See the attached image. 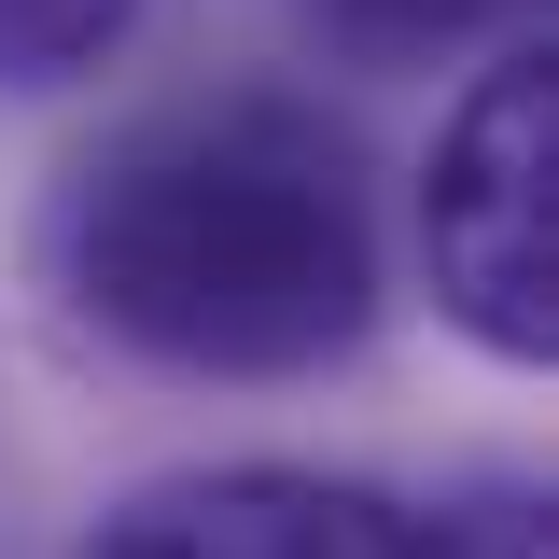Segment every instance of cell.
<instances>
[{
    "mask_svg": "<svg viewBox=\"0 0 559 559\" xmlns=\"http://www.w3.org/2000/svg\"><path fill=\"white\" fill-rule=\"evenodd\" d=\"M57 280L98 336L182 378H308L378 322V224L322 112L182 98L70 168Z\"/></svg>",
    "mask_w": 559,
    "mask_h": 559,
    "instance_id": "1",
    "label": "cell"
},
{
    "mask_svg": "<svg viewBox=\"0 0 559 559\" xmlns=\"http://www.w3.org/2000/svg\"><path fill=\"white\" fill-rule=\"evenodd\" d=\"M419 266L476 349H503V364L559 349V57L546 43H503L462 84L433 182H419Z\"/></svg>",
    "mask_w": 559,
    "mask_h": 559,
    "instance_id": "2",
    "label": "cell"
},
{
    "mask_svg": "<svg viewBox=\"0 0 559 559\" xmlns=\"http://www.w3.org/2000/svg\"><path fill=\"white\" fill-rule=\"evenodd\" d=\"M98 559H419V518L392 489L294 476V462H224L168 476L98 532Z\"/></svg>",
    "mask_w": 559,
    "mask_h": 559,
    "instance_id": "3",
    "label": "cell"
},
{
    "mask_svg": "<svg viewBox=\"0 0 559 559\" xmlns=\"http://www.w3.org/2000/svg\"><path fill=\"white\" fill-rule=\"evenodd\" d=\"M140 28V0H0V84H70Z\"/></svg>",
    "mask_w": 559,
    "mask_h": 559,
    "instance_id": "4",
    "label": "cell"
},
{
    "mask_svg": "<svg viewBox=\"0 0 559 559\" xmlns=\"http://www.w3.org/2000/svg\"><path fill=\"white\" fill-rule=\"evenodd\" d=\"M419 559H546V503L532 489H462L419 518Z\"/></svg>",
    "mask_w": 559,
    "mask_h": 559,
    "instance_id": "5",
    "label": "cell"
},
{
    "mask_svg": "<svg viewBox=\"0 0 559 559\" xmlns=\"http://www.w3.org/2000/svg\"><path fill=\"white\" fill-rule=\"evenodd\" d=\"M349 43H462V28H489V14H518V0H322Z\"/></svg>",
    "mask_w": 559,
    "mask_h": 559,
    "instance_id": "6",
    "label": "cell"
}]
</instances>
